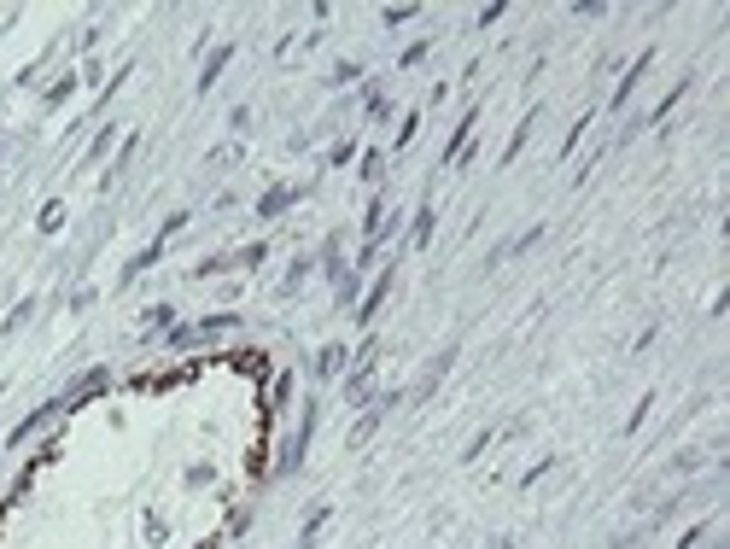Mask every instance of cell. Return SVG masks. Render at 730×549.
Returning <instances> with one entry per match:
<instances>
[{
  "label": "cell",
  "instance_id": "cell-3",
  "mask_svg": "<svg viewBox=\"0 0 730 549\" xmlns=\"http://www.w3.org/2000/svg\"><path fill=\"white\" fill-rule=\"evenodd\" d=\"M228 64V47H217V53H210V64H205V76H199V88H210V82H217V71Z\"/></svg>",
  "mask_w": 730,
  "mask_h": 549
},
{
  "label": "cell",
  "instance_id": "cell-4",
  "mask_svg": "<svg viewBox=\"0 0 730 549\" xmlns=\"http://www.w3.org/2000/svg\"><path fill=\"white\" fill-rule=\"evenodd\" d=\"M339 362H345V345H327V351H322V369H316V374H339Z\"/></svg>",
  "mask_w": 730,
  "mask_h": 549
},
{
  "label": "cell",
  "instance_id": "cell-1",
  "mask_svg": "<svg viewBox=\"0 0 730 549\" xmlns=\"http://www.w3.org/2000/svg\"><path fill=\"white\" fill-rule=\"evenodd\" d=\"M386 292H392V269H386V275L374 280V292H368V298H362V322H368V315L380 310V298H386Z\"/></svg>",
  "mask_w": 730,
  "mask_h": 549
},
{
  "label": "cell",
  "instance_id": "cell-2",
  "mask_svg": "<svg viewBox=\"0 0 730 549\" xmlns=\"http://www.w3.org/2000/svg\"><path fill=\"white\" fill-rule=\"evenodd\" d=\"M409 240H415V245H427V240H433V205H421V211H415V234H409Z\"/></svg>",
  "mask_w": 730,
  "mask_h": 549
},
{
  "label": "cell",
  "instance_id": "cell-5",
  "mask_svg": "<svg viewBox=\"0 0 730 549\" xmlns=\"http://www.w3.org/2000/svg\"><path fill=\"white\" fill-rule=\"evenodd\" d=\"M491 549H514V543H508V538H496V543H491Z\"/></svg>",
  "mask_w": 730,
  "mask_h": 549
}]
</instances>
